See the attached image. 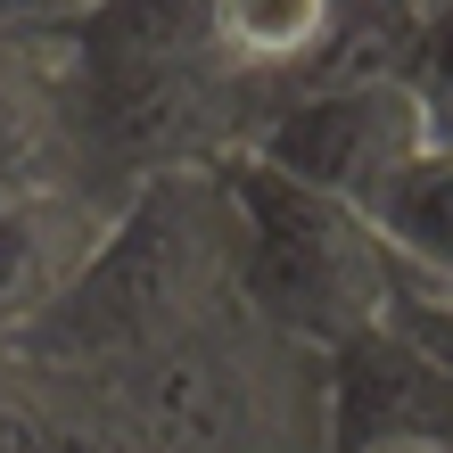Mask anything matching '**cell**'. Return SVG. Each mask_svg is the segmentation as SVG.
<instances>
[{"label":"cell","instance_id":"cell-4","mask_svg":"<svg viewBox=\"0 0 453 453\" xmlns=\"http://www.w3.org/2000/svg\"><path fill=\"white\" fill-rule=\"evenodd\" d=\"M429 149H437V124H429V99L412 91L404 66L322 74L256 132V157L322 181L338 198H363V206H380Z\"/></svg>","mask_w":453,"mask_h":453},{"label":"cell","instance_id":"cell-2","mask_svg":"<svg viewBox=\"0 0 453 453\" xmlns=\"http://www.w3.org/2000/svg\"><path fill=\"white\" fill-rule=\"evenodd\" d=\"M42 395L66 445H330V346L256 297Z\"/></svg>","mask_w":453,"mask_h":453},{"label":"cell","instance_id":"cell-11","mask_svg":"<svg viewBox=\"0 0 453 453\" xmlns=\"http://www.w3.org/2000/svg\"><path fill=\"white\" fill-rule=\"evenodd\" d=\"M395 322H404L429 355L453 371V288H429V280H404V305H395Z\"/></svg>","mask_w":453,"mask_h":453},{"label":"cell","instance_id":"cell-3","mask_svg":"<svg viewBox=\"0 0 453 453\" xmlns=\"http://www.w3.org/2000/svg\"><path fill=\"white\" fill-rule=\"evenodd\" d=\"M231 181H239V215H248L239 273H248V297L273 322H288L313 346H346L355 330L395 322L412 264L388 239L380 206L338 198L256 149L231 157Z\"/></svg>","mask_w":453,"mask_h":453},{"label":"cell","instance_id":"cell-1","mask_svg":"<svg viewBox=\"0 0 453 453\" xmlns=\"http://www.w3.org/2000/svg\"><path fill=\"white\" fill-rule=\"evenodd\" d=\"M239 248H248V215H239L231 157L157 165L116 198V223L99 239V256L83 264V280L9 355L42 388H66V380H91L108 363H132V355H149V346H165L190 322L248 297Z\"/></svg>","mask_w":453,"mask_h":453},{"label":"cell","instance_id":"cell-10","mask_svg":"<svg viewBox=\"0 0 453 453\" xmlns=\"http://www.w3.org/2000/svg\"><path fill=\"white\" fill-rule=\"evenodd\" d=\"M108 0H0V34L17 42H66L83 17H99Z\"/></svg>","mask_w":453,"mask_h":453},{"label":"cell","instance_id":"cell-6","mask_svg":"<svg viewBox=\"0 0 453 453\" xmlns=\"http://www.w3.org/2000/svg\"><path fill=\"white\" fill-rule=\"evenodd\" d=\"M116 198L124 190L99 173H58L0 198V346H17L83 280V264L99 256V239L116 223Z\"/></svg>","mask_w":453,"mask_h":453},{"label":"cell","instance_id":"cell-9","mask_svg":"<svg viewBox=\"0 0 453 453\" xmlns=\"http://www.w3.org/2000/svg\"><path fill=\"white\" fill-rule=\"evenodd\" d=\"M380 66H404L429 99L437 141H453V0H388L380 9Z\"/></svg>","mask_w":453,"mask_h":453},{"label":"cell","instance_id":"cell-5","mask_svg":"<svg viewBox=\"0 0 453 453\" xmlns=\"http://www.w3.org/2000/svg\"><path fill=\"white\" fill-rule=\"evenodd\" d=\"M330 445L445 453L453 445V371L404 322L355 330L346 346H330Z\"/></svg>","mask_w":453,"mask_h":453},{"label":"cell","instance_id":"cell-7","mask_svg":"<svg viewBox=\"0 0 453 453\" xmlns=\"http://www.w3.org/2000/svg\"><path fill=\"white\" fill-rule=\"evenodd\" d=\"M17 50H25L17 34H0V198L34 190V181H58V173H83L66 99L42 74H25Z\"/></svg>","mask_w":453,"mask_h":453},{"label":"cell","instance_id":"cell-8","mask_svg":"<svg viewBox=\"0 0 453 453\" xmlns=\"http://www.w3.org/2000/svg\"><path fill=\"white\" fill-rule=\"evenodd\" d=\"M380 223H388L395 248H404L412 280L453 288V141H437V149L380 198Z\"/></svg>","mask_w":453,"mask_h":453}]
</instances>
